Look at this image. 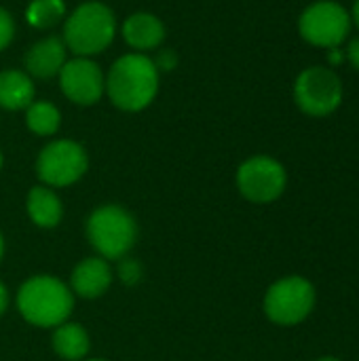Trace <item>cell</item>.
Segmentation results:
<instances>
[{
  "label": "cell",
  "instance_id": "obj_1",
  "mask_svg": "<svg viewBox=\"0 0 359 361\" xmlns=\"http://www.w3.org/2000/svg\"><path fill=\"white\" fill-rule=\"evenodd\" d=\"M161 74L146 53L121 55L106 74V95L123 112L148 108L159 93Z\"/></svg>",
  "mask_w": 359,
  "mask_h": 361
},
{
  "label": "cell",
  "instance_id": "obj_2",
  "mask_svg": "<svg viewBox=\"0 0 359 361\" xmlns=\"http://www.w3.org/2000/svg\"><path fill=\"white\" fill-rule=\"evenodd\" d=\"M116 27V15L108 4L89 0L66 17L61 38L74 57H93L114 42Z\"/></svg>",
  "mask_w": 359,
  "mask_h": 361
},
{
  "label": "cell",
  "instance_id": "obj_3",
  "mask_svg": "<svg viewBox=\"0 0 359 361\" xmlns=\"http://www.w3.org/2000/svg\"><path fill=\"white\" fill-rule=\"evenodd\" d=\"M17 307L28 324L36 328H57L68 322L74 307V296L57 277L36 275L19 288Z\"/></svg>",
  "mask_w": 359,
  "mask_h": 361
},
{
  "label": "cell",
  "instance_id": "obj_4",
  "mask_svg": "<svg viewBox=\"0 0 359 361\" xmlns=\"http://www.w3.org/2000/svg\"><path fill=\"white\" fill-rule=\"evenodd\" d=\"M87 237L95 252L106 260L123 258L138 239L133 216L121 205H102L87 220Z\"/></svg>",
  "mask_w": 359,
  "mask_h": 361
},
{
  "label": "cell",
  "instance_id": "obj_5",
  "mask_svg": "<svg viewBox=\"0 0 359 361\" xmlns=\"http://www.w3.org/2000/svg\"><path fill=\"white\" fill-rule=\"evenodd\" d=\"M315 307V288L300 275L275 281L264 294V313L273 324L296 326L305 322Z\"/></svg>",
  "mask_w": 359,
  "mask_h": 361
},
{
  "label": "cell",
  "instance_id": "obj_6",
  "mask_svg": "<svg viewBox=\"0 0 359 361\" xmlns=\"http://www.w3.org/2000/svg\"><path fill=\"white\" fill-rule=\"evenodd\" d=\"M349 30L351 15L334 0H317L309 4L298 19L300 36L309 44L322 49H339L347 40Z\"/></svg>",
  "mask_w": 359,
  "mask_h": 361
},
{
  "label": "cell",
  "instance_id": "obj_7",
  "mask_svg": "<svg viewBox=\"0 0 359 361\" xmlns=\"http://www.w3.org/2000/svg\"><path fill=\"white\" fill-rule=\"evenodd\" d=\"M294 102L309 116H328L343 102V82L332 68H307L294 82Z\"/></svg>",
  "mask_w": 359,
  "mask_h": 361
},
{
  "label": "cell",
  "instance_id": "obj_8",
  "mask_svg": "<svg viewBox=\"0 0 359 361\" xmlns=\"http://www.w3.org/2000/svg\"><path fill=\"white\" fill-rule=\"evenodd\" d=\"M89 167L87 150L74 140H55L47 144L36 159L40 182L51 188H63L78 182Z\"/></svg>",
  "mask_w": 359,
  "mask_h": 361
},
{
  "label": "cell",
  "instance_id": "obj_9",
  "mask_svg": "<svg viewBox=\"0 0 359 361\" xmlns=\"http://www.w3.org/2000/svg\"><path fill=\"white\" fill-rule=\"evenodd\" d=\"M286 167L273 157H252L237 169V188L252 203H271L286 190Z\"/></svg>",
  "mask_w": 359,
  "mask_h": 361
},
{
  "label": "cell",
  "instance_id": "obj_10",
  "mask_svg": "<svg viewBox=\"0 0 359 361\" xmlns=\"http://www.w3.org/2000/svg\"><path fill=\"white\" fill-rule=\"evenodd\" d=\"M61 93L78 106H93L106 93V76L91 57H72L57 74Z\"/></svg>",
  "mask_w": 359,
  "mask_h": 361
},
{
  "label": "cell",
  "instance_id": "obj_11",
  "mask_svg": "<svg viewBox=\"0 0 359 361\" xmlns=\"http://www.w3.org/2000/svg\"><path fill=\"white\" fill-rule=\"evenodd\" d=\"M68 61V47L61 36H44L36 40L23 55L25 72L36 80H47L59 74Z\"/></svg>",
  "mask_w": 359,
  "mask_h": 361
},
{
  "label": "cell",
  "instance_id": "obj_12",
  "mask_svg": "<svg viewBox=\"0 0 359 361\" xmlns=\"http://www.w3.org/2000/svg\"><path fill=\"white\" fill-rule=\"evenodd\" d=\"M121 34L135 53H148L163 44L165 25L157 15L148 11H138L123 21Z\"/></svg>",
  "mask_w": 359,
  "mask_h": 361
},
{
  "label": "cell",
  "instance_id": "obj_13",
  "mask_svg": "<svg viewBox=\"0 0 359 361\" xmlns=\"http://www.w3.org/2000/svg\"><path fill=\"white\" fill-rule=\"evenodd\" d=\"M70 283L80 298H99L112 283V271L104 258H85L76 264Z\"/></svg>",
  "mask_w": 359,
  "mask_h": 361
},
{
  "label": "cell",
  "instance_id": "obj_14",
  "mask_svg": "<svg viewBox=\"0 0 359 361\" xmlns=\"http://www.w3.org/2000/svg\"><path fill=\"white\" fill-rule=\"evenodd\" d=\"M36 95V82L25 70H2L0 72V108L25 110Z\"/></svg>",
  "mask_w": 359,
  "mask_h": 361
},
{
  "label": "cell",
  "instance_id": "obj_15",
  "mask_svg": "<svg viewBox=\"0 0 359 361\" xmlns=\"http://www.w3.org/2000/svg\"><path fill=\"white\" fill-rule=\"evenodd\" d=\"M25 207H28L30 220L40 228H55L63 214L59 197L53 192V188H47V186H34L28 192Z\"/></svg>",
  "mask_w": 359,
  "mask_h": 361
},
{
  "label": "cell",
  "instance_id": "obj_16",
  "mask_svg": "<svg viewBox=\"0 0 359 361\" xmlns=\"http://www.w3.org/2000/svg\"><path fill=\"white\" fill-rule=\"evenodd\" d=\"M53 351L66 361H80L89 353V334L80 324L63 322L61 326L55 328L53 338H51Z\"/></svg>",
  "mask_w": 359,
  "mask_h": 361
},
{
  "label": "cell",
  "instance_id": "obj_17",
  "mask_svg": "<svg viewBox=\"0 0 359 361\" xmlns=\"http://www.w3.org/2000/svg\"><path fill=\"white\" fill-rule=\"evenodd\" d=\"M25 125L32 133L40 135V137H49L53 133H57L59 125H61V114L57 110V106H53L51 102H32L25 108Z\"/></svg>",
  "mask_w": 359,
  "mask_h": 361
},
{
  "label": "cell",
  "instance_id": "obj_18",
  "mask_svg": "<svg viewBox=\"0 0 359 361\" xmlns=\"http://www.w3.org/2000/svg\"><path fill=\"white\" fill-rule=\"evenodd\" d=\"M66 17L63 0H32L25 8V21L36 30H51Z\"/></svg>",
  "mask_w": 359,
  "mask_h": 361
},
{
  "label": "cell",
  "instance_id": "obj_19",
  "mask_svg": "<svg viewBox=\"0 0 359 361\" xmlns=\"http://www.w3.org/2000/svg\"><path fill=\"white\" fill-rule=\"evenodd\" d=\"M13 38H15V19L6 8L0 6V51L8 49Z\"/></svg>",
  "mask_w": 359,
  "mask_h": 361
},
{
  "label": "cell",
  "instance_id": "obj_20",
  "mask_svg": "<svg viewBox=\"0 0 359 361\" xmlns=\"http://www.w3.org/2000/svg\"><path fill=\"white\" fill-rule=\"evenodd\" d=\"M178 61H180V57H178V53H176L174 49H159L157 55H154V59H152V63H154V68L159 70V74H161V72H171V70H176V68H178Z\"/></svg>",
  "mask_w": 359,
  "mask_h": 361
},
{
  "label": "cell",
  "instance_id": "obj_21",
  "mask_svg": "<svg viewBox=\"0 0 359 361\" xmlns=\"http://www.w3.org/2000/svg\"><path fill=\"white\" fill-rule=\"evenodd\" d=\"M345 55H347V59L359 70V36L349 42V49L345 51Z\"/></svg>",
  "mask_w": 359,
  "mask_h": 361
},
{
  "label": "cell",
  "instance_id": "obj_22",
  "mask_svg": "<svg viewBox=\"0 0 359 361\" xmlns=\"http://www.w3.org/2000/svg\"><path fill=\"white\" fill-rule=\"evenodd\" d=\"M345 53L341 51V49H328V61L332 63V66H339V63H343L345 61Z\"/></svg>",
  "mask_w": 359,
  "mask_h": 361
},
{
  "label": "cell",
  "instance_id": "obj_23",
  "mask_svg": "<svg viewBox=\"0 0 359 361\" xmlns=\"http://www.w3.org/2000/svg\"><path fill=\"white\" fill-rule=\"evenodd\" d=\"M6 307H8V292H6L4 283L0 281V315H4Z\"/></svg>",
  "mask_w": 359,
  "mask_h": 361
},
{
  "label": "cell",
  "instance_id": "obj_24",
  "mask_svg": "<svg viewBox=\"0 0 359 361\" xmlns=\"http://www.w3.org/2000/svg\"><path fill=\"white\" fill-rule=\"evenodd\" d=\"M351 19L355 21V25L359 27V0L353 2V11H351Z\"/></svg>",
  "mask_w": 359,
  "mask_h": 361
},
{
  "label": "cell",
  "instance_id": "obj_25",
  "mask_svg": "<svg viewBox=\"0 0 359 361\" xmlns=\"http://www.w3.org/2000/svg\"><path fill=\"white\" fill-rule=\"evenodd\" d=\"M2 254H4V241H2V235H0V260H2Z\"/></svg>",
  "mask_w": 359,
  "mask_h": 361
},
{
  "label": "cell",
  "instance_id": "obj_26",
  "mask_svg": "<svg viewBox=\"0 0 359 361\" xmlns=\"http://www.w3.org/2000/svg\"><path fill=\"white\" fill-rule=\"evenodd\" d=\"M317 361H341L339 357H322V360H317Z\"/></svg>",
  "mask_w": 359,
  "mask_h": 361
},
{
  "label": "cell",
  "instance_id": "obj_27",
  "mask_svg": "<svg viewBox=\"0 0 359 361\" xmlns=\"http://www.w3.org/2000/svg\"><path fill=\"white\" fill-rule=\"evenodd\" d=\"M0 167H2V152H0Z\"/></svg>",
  "mask_w": 359,
  "mask_h": 361
},
{
  "label": "cell",
  "instance_id": "obj_28",
  "mask_svg": "<svg viewBox=\"0 0 359 361\" xmlns=\"http://www.w3.org/2000/svg\"><path fill=\"white\" fill-rule=\"evenodd\" d=\"M87 361H106V360H87Z\"/></svg>",
  "mask_w": 359,
  "mask_h": 361
}]
</instances>
